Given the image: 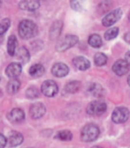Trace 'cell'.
Instances as JSON below:
<instances>
[{
    "instance_id": "16",
    "label": "cell",
    "mask_w": 130,
    "mask_h": 148,
    "mask_svg": "<svg viewBox=\"0 0 130 148\" xmlns=\"http://www.w3.org/2000/svg\"><path fill=\"white\" fill-rule=\"evenodd\" d=\"M14 56L22 63H28L29 60H30V53H29V51L26 49L25 46H22L19 49H16Z\"/></svg>"
},
{
    "instance_id": "2",
    "label": "cell",
    "mask_w": 130,
    "mask_h": 148,
    "mask_svg": "<svg viewBox=\"0 0 130 148\" xmlns=\"http://www.w3.org/2000/svg\"><path fill=\"white\" fill-rule=\"evenodd\" d=\"M100 136V129L94 123H88L82 129L81 139L84 142H92L95 141Z\"/></svg>"
},
{
    "instance_id": "3",
    "label": "cell",
    "mask_w": 130,
    "mask_h": 148,
    "mask_svg": "<svg viewBox=\"0 0 130 148\" xmlns=\"http://www.w3.org/2000/svg\"><path fill=\"white\" fill-rule=\"evenodd\" d=\"M107 110V104L102 101H93L90 104H88L87 108H86V112L89 115L92 116H98L102 115V113H105Z\"/></svg>"
},
{
    "instance_id": "31",
    "label": "cell",
    "mask_w": 130,
    "mask_h": 148,
    "mask_svg": "<svg viewBox=\"0 0 130 148\" xmlns=\"http://www.w3.org/2000/svg\"><path fill=\"white\" fill-rule=\"evenodd\" d=\"M125 61L127 62V64L129 65V67H130V51L126 53V55H125Z\"/></svg>"
},
{
    "instance_id": "32",
    "label": "cell",
    "mask_w": 130,
    "mask_h": 148,
    "mask_svg": "<svg viewBox=\"0 0 130 148\" xmlns=\"http://www.w3.org/2000/svg\"><path fill=\"white\" fill-rule=\"evenodd\" d=\"M124 38H125V40L128 42V43H130V32H128L127 34L124 36Z\"/></svg>"
},
{
    "instance_id": "34",
    "label": "cell",
    "mask_w": 130,
    "mask_h": 148,
    "mask_svg": "<svg viewBox=\"0 0 130 148\" xmlns=\"http://www.w3.org/2000/svg\"><path fill=\"white\" fill-rule=\"evenodd\" d=\"M92 148H102V147H98V146H94V147H92Z\"/></svg>"
},
{
    "instance_id": "24",
    "label": "cell",
    "mask_w": 130,
    "mask_h": 148,
    "mask_svg": "<svg viewBox=\"0 0 130 148\" xmlns=\"http://www.w3.org/2000/svg\"><path fill=\"white\" fill-rule=\"evenodd\" d=\"M108 62V58L107 56L105 55V53H95L94 56V64L96 65V66H98V67H100V66H104V65H106Z\"/></svg>"
},
{
    "instance_id": "6",
    "label": "cell",
    "mask_w": 130,
    "mask_h": 148,
    "mask_svg": "<svg viewBox=\"0 0 130 148\" xmlns=\"http://www.w3.org/2000/svg\"><path fill=\"white\" fill-rule=\"evenodd\" d=\"M121 16H122L121 8H116L114 10H112L111 12H109L106 16H104L102 23L105 27H111L112 25H114L115 23H117L120 20Z\"/></svg>"
},
{
    "instance_id": "5",
    "label": "cell",
    "mask_w": 130,
    "mask_h": 148,
    "mask_svg": "<svg viewBox=\"0 0 130 148\" xmlns=\"http://www.w3.org/2000/svg\"><path fill=\"white\" fill-rule=\"evenodd\" d=\"M129 117V110L126 107H117L113 113H112V119L115 123H123Z\"/></svg>"
},
{
    "instance_id": "30",
    "label": "cell",
    "mask_w": 130,
    "mask_h": 148,
    "mask_svg": "<svg viewBox=\"0 0 130 148\" xmlns=\"http://www.w3.org/2000/svg\"><path fill=\"white\" fill-rule=\"evenodd\" d=\"M71 5H72L73 9H75V10H81V5H80V3L78 2V1H71Z\"/></svg>"
},
{
    "instance_id": "19",
    "label": "cell",
    "mask_w": 130,
    "mask_h": 148,
    "mask_svg": "<svg viewBox=\"0 0 130 148\" xmlns=\"http://www.w3.org/2000/svg\"><path fill=\"white\" fill-rule=\"evenodd\" d=\"M89 92H90L91 95L94 96V97H102L104 95V92H105V90L102 88V86L98 83H92L89 88Z\"/></svg>"
},
{
    "instance_id": "12",
    "label": "cell",
    "mask_w": 130,
    "mask_h": 148,
    "mask_svg": "<svg viewBox=\"0 0 130 148\" xmlns=\"http://www.w3.org/2000/svg\"><path fill=\"white\" fill-rule=\"evenodd\" d=\"M45 111H46V109H45V106L42 103H35V104H33L31 106L30 114L32 116V118L37 119V118H40L44 115Z\"/></svg>"
},
{
    "instance_id": "18",
    "label": "cell",
    "mask_w": 130,
    "mask_h": 148,
    "mask_svg": "<svg viewBox=\"0 0 130 148\" xmlns=\"http://www.w3.org/2000/svg\"><path fill=\"white\" fill-rule=\"evenodd\" d=\"M16 45H18V41H16V37L14 35H12L8 38V42H7V53L10 56H14L16 51Z\"/></svg>"
},
{
    "instance_id": "13",
    "label": "cell",
    "mask_w": 130,
    "mask_h": 148,
    "mask_svg": "<svg viewBox=\"0 0 130 148\" xmlns=\"http://www.w3.org/2000/svg\"><path fill=\"white\" fill-rule=\"evenodd\" d=\"M20 7L23 10L28 12H34L40 7V2L38 0H24L20 2Z\"/></svg>"
},
{
    "instance_id": "10",
    "label": "cell",
    "mask_w": 130,
    "mask_h": 148,
    "mask_svg": "<svg viewBox=\"0 0 130 148\" xmlns=\"http://www.w3.org/2000/svg\"><path fill=\"white\" fill-rule=\"evenodd\" d=\"M69 67L64 63H56L53 65V67L51 69V73L53 74L56 77H65L69 73Z\"/></svg>"
},
{
    "instance_id": "8",
    "label": "cell",
    "mask_w": 130,
    "mask_h": 148,
    "mask_svg": "<svg viewBox=\"0 0 130 148\" xmlns=\"http://www.w3.org/2000/svg\"><path fill=\"white\" fill-rule=\"evenodd\" d=\"M21 72H22V66L20 63H16V62L10 63L7 66L6 69H5V74L12 79H16L21 74Z\"/></svg>"
},
{
    "instance_id": "11",
    "label": "cell",
    "mask_w": 130,
    "mask_h": 148,
    "mask_svg": "<svg viewBox=\"0 0 130 148\" xmlns=\"http://www.w3.org/2000/svg\"><path fill=\"white\" fill-rule=\"evenodd\" d=\"M130 67L129 65L127 64L125 60H118L114 65H113V71L119 75V76H122L124 74H126L129 71Z\"/></svg>"
},
{
    "instance_id": "7",
    "label": "cell",
    "mask_w": 130,
    "mask_h": 148,
    "mask_svg": "<svg viewBox=\"0 0 130 148\" xmlns=\"http://www.w3.org/2000/svg\"><path fill=\"white\" fill-rule=\"evenodd\" d=\"M58 92V86L53 80H46L42 83L41 92L46 97H54Z\"/></svg>"
},
{
    "instance_id": "27",
    "label": "cell",
    "mask_w": 130,
    "mask_h": 148,
    "mask_svg": "<svg viewBox=\"0 0 130 148\" xmlns=\"http://www.w3.org/2000/svg\"><path fill=\"white\" fill-rule=\"evenodd\" d=\"M118 33H119V29L117 27H113L111 28V29H109V30L107 31V32L105 33V38L107 40H112L114 39V38H116L117 36H118Z\"/></svg>"
},
{
    "instance_id": "25",
    "label": "cell",
    "mask_w": 130,
    "mask_h": 148,
    "mask_svg": "<svg viewBox=\"0 0 130 148\" xmlns=\"http://www.w3.org/2000/svg\"><path fill=\"white\" fill-rule=\"evenodd\" d=\"M56 138L58 139V140H60V141H70V140H72L73 135L70 131L64 130V131H60V132L58 133Z\"/></svg>"
},
{
    "instance_id": "4",
    "label": "cell",
    "mask_w": 130,
    "mask_h": 148,
    "mask_svg": "<svg viewBox=\"0 0 130 148\" xmlns=\"http://www.w3.org/2000/svg\"><path fill=\"white\" fill-rule=\"evenodd\" d=\"M77 42H78V37L76 35H67L58 42L56 49L58 51H65L73 47L74 45H76Z\"/></svg>"
},
{
    "instance_id": "26",
    "label": "cell",
    "mask_w": 130,
    "mask_h": 148,
    "mask_svg": "<svg viewBox=\"0 0 130 148\" xmlns=\"http://www.w3.org/2000/svg\"><path fill=\"white\" fill-rule=\"evenodd\" d=\"M39 95H40V92L36 86H31L26 92V96H27L28 99H36V98L39 97Z\"/></svg>"
},
{
    "instance_id": "17",
    "label": "cell",
    "mask_w": 130,
    "mask_h": 148,
    "mask_svg": "<svg viewBox=\"0 0 130 148\" xmlns=\"http://www.w3.org/2000/svg\"><path fill=\"white\" fill-rule=\"evenodd\" d=\"M29 73L34 78H38V77H41L45 73V68L41 64H35L30 68Z\"/></svg>"
},
{
    "instance_id": "33",
    "label": "cell",
    "mask_w": 130,
    "mask_h": 148,
    "mask_svg": "<svg viewBox=\"0 0 130 148\" xmlns=\"http://www.w3.org/2000/svg\"><path fill=\"white\" fill-rule=\"evenodd\" d=\"M127 82H128V84L130 86V75L128 76V78H127Z\"/></svg>"
},
{
    "instance_id": "15",
    "label": "cell",
    "mask_w": 130,
    "mask_h": 148,
    "mask_svg": "<svg viewBox=\"0 0 130 148\" xmlns=\"http://www.w3.org/2000/svg\"><path fill=\"white\" fill-rule=\"evenodd\" d=\"M23 140H24V137L21 133L12 132L10 134V136L8 137L7 143H8V146H10V147H16V146L21 145L23 143Z\"/></svg>"
},
{
    "instance_id": "23",
    "label": "cell",
    "mask_w": 130,
    "mask_h": 148,
    "mask_svg": "<svg viewBox=\"0 0 130 148\" xmlns=\"http://www.w3.org/2000/svg\"><path fill=\"white\" fill-rule=\"evenodd\" d=\"M88 43H89V45H91L92 47H100L102 44V37L98 34H92L88 38Z\"/></svg>"
},
{
    "instance_id": "36",
    "label": "cell",
    "mask_w": 130,
    "mask_h": 148,
    "mask_svg": "<svg viewBox=\"0 0 130 148\" xmlns=\"http://www.w3.org/2000/svg\"><path fill=\"white\" fill-rule=\"evenodd\" d=\"M0 6H1V2H0Z\"/></svg>"
},
{
    "instance_id": "28",
    "label": "cell",
    "mask_w": 130,
    "mask_h": 148,
    "mask_svg": "<svg viewBox=\"0 0 130 148\" xmlns=\"http://www.w3.org/2000/svg\"><path fill=\"white\" fill-rule=\"evenodd\" d=\"M9 26H10L9 18H3L2 21H0V35L4 34L8 30Z\"/></svg>"
},
{
    "instance_id": "22",
    "label": "cell",
    "mask_w": 130,
    "mask_h": 148,
    "mask_svg": "<svg viewBox=\"0 0 130 148\" xmlns=\"http://www.w3.org/2000/svg\"><path fill=\"white\" fill-rule=\"evenodd\" d=\"M80 86H81V84H80L79 81H70L65 86V90L67 92H70V94H74V92H77L80 90Z\"/></svg>"
},
{
    "instance_id": "14",
    "label": "cell",
    "mask_w": 130,
    "mask_h": 148,
    "mask_svg": "<svg viewBox=\"0 0 130 148\" xmlns=\"http://www.w3.org/2000/svg\"><path fill=\"white\" fill-rule=\"evenodd\" d=\"M73 64L78 70H81V71H85L90 67V62L89 60H87L84 57H76V58L73 60Z\"/></svg>"
},
{
    "instance_id": "9",
    "label": "cell",
    "mask_w": 130,
    "mask_h": 148,
    "mask_svg": "<svg viewBox=\"0 0 130 148\" xmlns=\"http://www.w3.org/2000/svg\"><path fill=\"white\" fill-rule=\"evenodd\" d=\"M10 123H21L25 120V112L20 108H14L10 111L7 115Z\"/></svg>"
},
{
    "instance_id": "20",
    "label": "cell",
    "mask_w": 130,
    "mask_h": 148,
    "mask_svg": "<svg viewBox=\"0 0 130 148\" xmlns=\"http://www.w3.org/2000/svg\"><path fill=\"white\" fill-rule=\"evenodd\" d=\"M62 22H56V23L52 25V27H51L50 29V38L51 39H56L58 37V35H60V30H62Z\"/></svg>"
},
{
    "instance_id": "29",
    "label": "cell",
    "mask_w": 130,
    "mask_h": 148,
    "mask_svg": "<svg viewBox=\"0 0 130 148\" xmlns=\"http://www.w3.org/2000/svg\"><path fill=\"white\" fill-rule=\"evenodd\" d=\"M7 144V139L4 137V135L0 134V148H4Z\"/></svg>"
},
{
    "instance_id": "35",
    "label": "cell",
    "mask_w": 130,
    "mask_h": 148,
    "mask_svg": "<svg viewBox=\"0 0 130 148\" xmlns=\"http://www.w3.org/2000/svg\"><path fill=\"white\" fill-rule=\"evenodd\" d=\"M129 21H130V14H129Z\"/></svg>"
},
{
    "instance_id": "1",
    "label": "cell",
    "mask_w": 130,
    "mask_h": 148,
    "mask_svg": "<svg viewBox=\"0 0 130 148\" xmlns=\"http://www.w3.org/2000/svg\"><path fill=\"white\" fill-rule=\"evenodd\" d=\"M19 34L24 39H30L37 34V26L30 20H23L19 25Z\"/></svg>"
},
{
    "instance_id": "21",
    "label": "cell",
    "mask_w": 130,
    "mask_h": 148,
    "mask_svg": "<svg viewBox=\"0 0 130 148\" xmlns=\"http://www.w3.org/2000/svg\"><path fill=\"white\" fill-rule=\"evenodd\" d=\"M20 88H21V82H20L18 79H12V80L8 82V84H7L6 88H7V92H9V94H14V92H16L18 90H20Z\"/></svg>"
}]
</instances>
